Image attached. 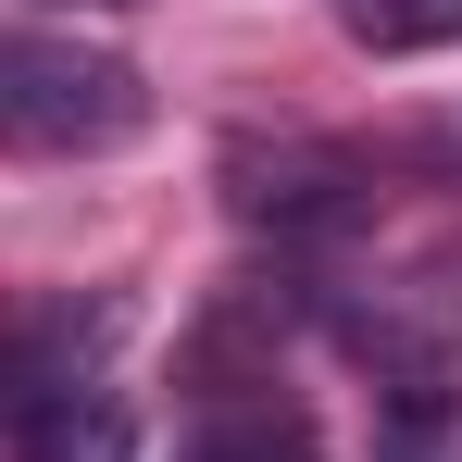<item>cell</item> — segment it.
I'll use <instances>...</instances> for the list:
<instances>
[{"label": "cell", "mask_w": 462, "mask_h": 462, "mask_svg": "<svg viewBox=\"0 0 462 462\" xmlns=\"http://www.w3.org/2000/svg\"><path fill=\"white\" fill-rule=\"evenodd\" d=\"M151 125V76L63 25H0V151L13 162H100Z\"/></svg>", "instance_id": "obj_1"}, {"label": "cell", "mask_w": 462, "mask_h": 462, "mask_svg": "<svg viewBox=\"0 0 462 462\" xmlns=\"http://www.w3.org/2000/svg\"><path fill=\"white\" fill-rule=\"evenodd\" d=\"M0 450H13V462H125V450H138L125 387L76 375V387H51V400H25V412H0Z\"/></svg>", "instance_id": "obj_2"}, {"label": "cell", "mask_w": 462, "mask_h": 462, "mask_svg": "<svg viewBox=\"0 0 462 462\" xmlns=\"http://www.w3.org/2000/svg\"><path fill=\"white\" fill-rule=\"evenodd\" d=\"M175 462H325L300 400H275V387H226V400H200V425H188V450Z\"/></svg>", "instance_id": "obj_3"}, {"label": "cell", "mask_w": 462, "mask_h": 462, "mask_svg": "<svg viewBox=\"0 0 462 462\" xmlns=\"http://www.w3.org/2000/svg\"><path fill=\"white\" fill-rule=\"evenodd\" d=\"M337 25L375 51H425V38H462V0H337Z\"/></svg>", "instance_id": "obj_4"}]
</instances>
